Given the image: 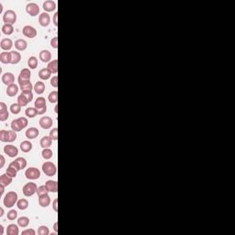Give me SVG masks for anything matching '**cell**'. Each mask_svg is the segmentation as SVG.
<instances>
[{"label": "cell", "mask_w": 235, "mask_h": 235, "mask_svg": "<svg viewBox=\"0 0 235 235\" xmlns=\"http://www.w3.org/2000/svg\"><path fill=\"white\" fill-rule=\"evenodd\" d=\"M4 205L6 208H12L18 202V194L14 191H9L4 198Z\"/></svg>", "instance_id": "6da1fadb"}, {"label": "cell", "mask_w": 235, "mask_h": 235, "mask_svg": "<svg viewBox=\"0 0 235 235\" xmlns=\"http://www.w3.org/2000/svg\"><path fill=\"white\" fill-rule=\"evenodd\" d=\"M28 126V120L26 118H19L17 120H13L11 122V129L14 131H20L25 129Z\"/></svg>", "instance_id": "7a4b0ae2"}, {"label": "cell", "mask_w": 235, "mask_h": 235, "mask_svg": "<svg viewBox=\"0 0 235 235\" xmlns=\"http://www.w3.org/2000/svg\"><path fill=\"white\" fill-rule=\"evenodd\" d=\"M34 106H35V108H36V111H37L38 115H42L47 111L46 101H45V98H42V97H40L35 100Z\"/></svg>", "instance_id": "3957f363"}, {"label": "cell", "mask_w": 235, "mask_h": 235, "mask_svg": "<svg viewBox=\"0 0 235 235\" xmlns=\"http://www.w3.org/2000/svg\"><path fill=\"white\" fill-rule=\"evenodd\" d=\"M33 99V94L31 91L22 92L18 98V103L21 107H25Z\"/></svg>", "instance_id": "277c9868"}, {"label": "cell", "mask_w": 235, "mask_h": 235, "mask_svg": "<svg viewBox=\"0 0 235 235\" xmlns=\"http://www.w3.org/2000/svg\"><path fill=\"white\" fill-rule=\"evenodd\" d=\"M42 171L48 176H53L57 173L56 165L52 162H45L42 164Z\"/></svg>", "instance_id": "5b68a950"}, {"label": "cell", "mask_w": 235, "mask_h": 235, "mask_svg": "<svg viewBox=\"0 0 235 235\" xmlns=\"http://www.w3.org/2000/svg\"><path fill=\"white\" fill-rule=\"evenodd\" d=\"M3 21L5 24L13 25L17 21V14L13 10H7L3 15Z\"/></svg>", "instance_id": "8992f818"}, {"label": "cell", "mask_w": 235, "mask_h": 235, "mask_svg": "<svg viewBox=\"0 0 235 235\" xmlns=\"http://www.w3.org/2000/svg\"><path fill=\"white\" fill-rule=\"evenodd\" d=\"M37 190H38V186L37 185L33 182L31 183H28L26 184L24 186H23V194L26 196V197H31L33 196L35 193H37Z\"/></svg>", "instance_id": "52a82bcc"}, {"label": "cell", "mask_w": 235, "mask_h": 235, "mask_svg": "<svg viewBox=\"0 0 235 235\" xmlns=\"http://www.w3.org/2000/svg\"><path fill=\"white\" fill-rule=\"evenodd\" d=\"M25 176L28 179H31V180H36L39 179L41 176V172L39 169L35 168V167H29L28 169H27L25 172Z\"/></svg>", "instance_id": "ba28073f"}, {"label": "cell", "mask_w": 235, "mask_h": 235, "mask_svg": "<svg viewBox=\"0 0 235 235\" xmlns=\"http://www.w3.org/2000/svg\"><path fill=\"white\" fill-rule=\"evenodd\" d=\"M9 166H12V167L16 168L18 171L22 170V169H24L27 166V160L25 158H23V157H19L15 161L11 162L10 164H9Z\"/></svg>", "instance_id": "9c48e42d"}, {"label": "cell", "mask_w": 235, "mask_h": 235, "mask_svg": "<svg viewBox=\"0 0 235 235\" xmlns=\"http://www.w3.org/2000/svg\"><path fill=\"white\" fill-rule=\"evenodd\" d=\"M26 12L31 17H36L40 13L39 5L36 3H28L26 6Z\"/></svg>", "instance_id": "30bf717a"}, {"label": "cell", "mask_w": 235, "mask_h": 235, "mask_svg": "<svg viewBox=\"0 0 235 235\" xmlns=\"http://www.w3.org/2000/svg\"><path fill=\"white\" fill-rule=\"evenodd\" d=\"M4 153L6 154H7V156L14 158L19 154V150L16 146L9 144V145H6L4 147Z\"/></svg>", "instance_id": "8fae6325"}, {"label": "cell", "mask_w": 235, "mask_h": 235, "mask_svg": "<svg viewBox=\"0 0 235 235\" xmlns=\"http://www.w3.org/2000/svg\"><path fill=\"white\" fill-rule=\"evenodd\" d=\"M39 23L41 27H47L51 23V17L47 12H43L39 16Z\"/></svg>", "instance_id": "7c38bea8"}, {"label": "cell", "mask_w": 235, "mask_h": 235, "mask_svg": "<svg viewBox=\"0 0 235 235\" xmlns=\"http://www.w3.org/2000/svg\"><path fill=\"white\" fill-rule=\"evenodd\" d=\"M22 32H23V35L25 37L29 38V39H32V38L37 36V30L33 27L29 26V25H27V26L24 27L23 29H22Z\"/></svg>", "instance_id": "4fadbf2b"}, {"label": "cell", "mask_w": 235, "mask_h": 235, "mask_svg": "<svg viewBox=\"0 0 235 235\" xmlns=\"http://www.w3.org/2000/svg\"><path fill=\"white\" fill-rule=\"evenodd\" d=\"M39 123H40V126L43 130H48L52 126V120L50 117L45 116V117H42V118L40 119Z\"/></svg>", "instance_id": "5bb4252c"}, {"label": "cell", "mask_w": 235, "mask_h": 235, "mask_svg": "<svg viewBox=\"0 0 235 235\" xmlns=\"http://www.w3.org/2000/svg\"><path fill=\"white\" fill-rule=\"evenodd\" d=\"M20 87L22 92H27V91H31L34 87L30 82V80H18Z\"/></svg>", "instance_id": "9a60e30c"}, {"label": "cell", "mask_w": 235, "mask_h": 235, "mask_svg": "<svg viewBox=\"0 0 235 235\" xmlns=\"http://www.w3.org/2000/svg\"><path fill=\"white\" fill-rule=\"evenodd\" d=\"M8 111L7 105L3 102H0V121H6L8 119Z\"/></svg>", "instance_id": "2e32d148"}, {"label": "cell", "mask_w": 235, "mask_h": 235, "mask_svg": "<svg viewBox=\"0 0 235 235\" xmlns=\"http://www.w3.org/2000/svg\"><path fill=\"white\" fill-rule=\"evenodd\" d=\"M1 80L3 82V84L7 85H12L14 84L15 82V76L12 73H5L2 77H1Z\"/></svg>", "instance_id": "e0dca14e"}, {"label": "cell", "mask_w": 235, "mask_h": 235, "mask_svg": "<svg viewBox=\"0 0 235 235\" xmlns=\"http://www.w3.org/2000/svg\"><path fill=\"white\" fill-rule=\"evenodd\" d=\"M39 204L42 208H46L51 204V198L48 194H44L41 196H39Z\"/></svg>", "instance_id": "ac0fdd59"}, {"label": "cell", "mask_w": 235, "mask_h": 235, "mask_svg": "<svg viewBox=\"0 0 235 235\" xmlns=\"http://www.w3.org/2000/svg\"><path fill=\"white\" fill-rule=\"evenodd\" d=\"M39 134H40V131L35 127H31V128L28 129L26 131V133H25L26 137L28 139H29V140L36 139L39 136Z\"/></svg>", "instance_id": "d6986e66"}, {"label": "cell", "mask_w": 235, "mask_h": 235, "mask_svg": "<svg viewBox=\"0 0 235 235\" xmlns=\"http://www.w3.org/2000/svg\"><path fill=\"white\" fill-rule=\"evenodd\" d=\"M12 46H13V41L10 39H8V38L3 39L1 41V42H0V47L4 51H9V50H11Z\"/></svg>", "instance_id": "ffe728a7"}, {"label": "cell", "mask_w": 235, "mask_h": 235, "mask_svg": "<svg viewBox=\"0 0 235 235\" xmlns=\"http://www.w3.org/2000/svg\"><path fill=\"white\" fill-rule=\"evenodd\" d=\"M42 7L46 12H52L56 9V3L52 0H47L43 3Z\"/></svg>", "instance_id": "44dd1931"}, {"label": "cell", "mask_w": 235, "mask_h": 235, "mask_svg": "<svg viewBox=\"0 0 235 235\" xmlns=\"http://www.w3.org/2000/svg\"><path fill=\"white\" fill-rule=\"evenodd\" d=\"M40 59L43 63H50L52 60V53L48 50H43L40 52Z\"/></svg>", "instance_id": "7402d4cb"}, {"label": "cell", "mask_w": 235, "mask_h": 235, "mask_svg": "<svg viewBox=\"0 0 235 235\" xmlns=\"http://www.w3.org/2000/svg\"><path fill=\"white\" fill-rule=\"evenodd\" d=\"M45 186L48 189L49 192H52V193H56L58 191V183L56 181L53 180H48L45 183Z\"/></svg>", "instance_id": "603a6c76"}, {"label": "cell", "mask_w": 235, "mask_h": 235, "mask_svg": "<svg viewBox=\"0 0 235 235\" xmlns=\"http://www.w3.org/2000/svg\"><path fill=\"white\" fill-rule=\"evenodd\" d=\"M19 92V86L15 84H12V85H7V94L8 97H15Z\"/></svg>", "instance_id": "cb8c5ba5"}, {"label": "cell", "mask_w": 235, "mask_h": 235, "mask_svg": "<svg viewBox=\"0 0 235 235\" xmlns=\"http://www.w3.org/2000/svg\"><path fill=\"white\" fill-rule=\"evenodd\" d=\"M28 47V43L25 40H22V39H20V40H17L15 41V48L18 50V51H25Z\"/></svg>", "instance_id": "d4e9b609"}, {"label": "cell", "mask_w": 235, "mask_h": 235, "mask_svg": "<svg viewBox=\"0 0 235 235\" xmlns=\"http://www.w3.org/2000/svg\"><path fill=\"white\" fill-rule=\"evenodd\" d=\"M45 88H46V86H45V84L43 83V82H41V81H38L36 84H35V85H34V91H35V93L36 94H38V95H41L44 91H45Z\"/></svg>", "instance_id": "484cf974"}, {"label": "cell", "mask_w": 235, "mask_h": 235, "mask_svg": "<svg viewBox=\"0 0 235 235\" xmlns=\"http://www.w3.org/2000/svg\"><path fill=\"white\" fill-rule=\"evenodd\" d=\"M0 62L5 64L11 63V54L10 52H3L0 54Z\"/></svg>", "instance_id": "4316f807"}, {"label": "cell", "mask_w": 235, "mask_h": 235, "mask_svg": "<svg viewBox=\"0 0 235 235\" xmlns=\"http://www.w3.org/2000/svg\"><path fill=\"white\" fill-rule=\"evenodd\" d=\"M40 143H41V146L43 149H45V148H49V147H51V146H52V139L50 137V136H44V137H42V138H41V140Z\"/></svg>", "instance_id": "83f0119b"}, {"label": "cell", "mask_w": 235, "mask_h": 235, "mask_svg": "<svg viewBox=\"0 0 235 235\" xmlns=\"http://www.w3.org/2000/svg\"><path fill=\"white\" fill-rule=\"evenodd\" d=\"M47 69L52 74H56L58 72V61L57 60H52V61H51L48 63V65H47Z\"/></svg>", "instance_id": "f1b7e54d"}, {"label": "cell", "mask_w": 235, "mask_h": 235, "mask_svg": "<svg viewBox=\"0 0 235 235\" xmlns=\"http://www.w3.org/2000/svg\"><path fill=\"white\" fill-rule=\"evenodd\" d=\"M11 64H17L20 62L21 60V55L19 52H15V51H11Z\"/></svg>", "instance_id": "f546056e"}, {"label": "cell", "mask_w": 235, "mask_h": 235, "mask_svg": "<svg viewBox=\"0 0 235 235\" xmlns=\"http://www.w3.org/2000/svg\"><path fill=\"white\" fill-rule=\"evenodd\" d=\"M11 183H12V177L11 176H9L7 174L1 175V176H0V184L1 185H3L5 186H7Z\"/></svg>", "instance_id": "4dcf8cb0"}, {"label": "cell", "mask_w": 235, "mask_h": 235, "mask_svg": "<svg viewBox=\"0 0 235 235\" xmlns=\"http://www.w3.org/2000/svg\"><path fill=\"white\" fill-rule=\"evenodd\" d=\"M32 149V143L29 141H23L20 143V150L23 153H28Z\"/></svg>", "instance_id": "1f68e13d"}, {"label": "cell", "mask_w": 235, "mask_h": 235, "mask_svg": "<svg viewBox=\"0 0 235 235\" xmlns=\"http://www.w3.org/2000/svg\"><path fill=\"white\" fill-rule=\"evenodd\" d=\"M30 76H31V73H30L29 69L24 68L21 70L18 80H30Z\"/></svg>", "instance_id": "d6a6232c"}, {"label": "cell", "mask_w": 235, "mask_h": 235, "mask_svg": "<svg viewBox=\"0 0 235 235\" xmlns=\"http://www.w3.org/2000/svg\"><path fill=\"white\" fill-rule=\"evenodd\" d=\"M51 75H52V73L47 68H43V69L40 70V72H39V77L41 80H44V81L50 78Z\"/></svg>", "instance_id": "836d02e7"}, {"label": "cell", "mask_w": 235, "mask_h": 235, "mask_svg": "<svg viewBox=\"0 0 235 235\" xmlns=\"http://www.w3.org/2000/svg\"><path fill=\"white\" fill-rule=\"evenodd\" d=\"M7 235H18L19 234V227L16 224H9L7 229Z\"/></svg>", "instance_id": "e575fe53"}, {"label": "cell", "mask_w": 235, "mask_h": 235, "mask_svg": "<svg viewBox=\"0 0 235 235\" xmlns=\"http://www.w3.org/2000/svg\"><path fill=\"white\" fill-rule=\"evenodd\" d=\"M2 32L6 35H11L14 32V28L13 25L10 24H4L2 26Z\"/></svg>", "instance_id": "d590c367"}, {"label": "cell", "mask_w": 235, "mask_h": 235, "mask_svg": "<svg viewBox=\"0 0 235 235\" xmlns=\"http://www.w3.org/2000/svg\"><path fill=\"white\" fill-rule=\"evenodd\" d=\"M29 224V219L28 217H20L18 220V225L22 227V228H26Z\"/></svg>", "instance_id": "8d00e7d4"}, {"label": "cell", "mask_w": 235, "mask_h": 235, "mask_svg": "<svg viewBox=\"0 0 235 235\" xmlns=\"http://www.w3.org/2000/svg\"><path fill=\"white\" fill-rule=\"evenodd\" d=\"M28 65L30 69H35L38 66V60L35 56H31L28 60Z\"/></svg>", "instance_id": "74e56055"}, {"label": "cell", "mask_w": 235, "mask_h": 235, "mask_svg": "<svg viewBox=\"0 0 235 235\" xmlns=\"http://www.w3.org/2000/svg\"><path fill=\"white\" fill-rule=\"evenodd\" d=\"M17 206H18V208L20 209L24 210V209H28V201L27 199H25V198H21V199L18 200Z\"/></svg>", "instance_id": "f35d334b"}, {"label": "cell", "mask_w": 235, "mask_h": 235, "mask_svg": "<svg viewBox=\"0 0 235 235\" xmlns=\"http://www.w3.org/2000/svg\"><path fill=\"white\" fill-rule=\"evenodd\" d=\"M25 115H26L28 118L31 119V118H34L38 114H37V111H36L35 107H28L26 110H25Z\"/></svg>", "instance_id": "ab89813d"}, {"label": "cell", "mask_w": 235, "mask_h": 235, "mask_svg": "<svg viewBox=\"0 0 235 235\" xmlns=\"http://www.w3.org/2000/svg\"><path fill=\"white\" fill-rule=\"evenodd\" d=\"M48 99L50 101V103H57V100H58V92L57 91H52L49 94L48 96Z\"/></svg>", "instance_id": "60d3db41"}, {"label": "cell", "mask_w": 235, "mask_h": 235, "mask_svg": "<svg viewBox=\"0 0 235 235\" xmlns=\"http://www.w3.org/2000/svg\"><path fill=\"white\" fill-rule=\"evenodd\" d=\"M20 110H21V106L19 103H15V104H12L10 106V111H11V113H13L15 115L19 114L20 112Z\"/></svg>", "instance_id": "b9f144b4"}, {"label": "cell", "mask_w": 235, "mask_h": 235, "mask_svg": "<svg viewBox=\"0 0 235 235\" xmlns=\"http://www.w3.org/2000/svg\"><path fill=\"white\" fill-rule=\"evenodd\" d=\"M41 155L42 157L45 159V160H49V159H51L52 157V150H50L49 148H45V149H43V151H42V153H41Z\"/></svg>", "instance_id": "7bdbcfd3"}, {"label": "cell", "mask_w": 235, "mask_h": 235, "mask_svg": "<svg viewBox=\"0 0 235 235\" xmlns=\"http://www.w3.org/2000/svg\"><path fill=\"white\" fill-rule=\"evenodd\" d=\"M0 141L2 142L8 141V131H5V130L0 131Z\"/></svg>", "instance_id": "ee69618b"}, {"label": "cell", "mask_w": 235, "mask_h": 235, "mask_svg": "<svg viewBox=\"0 0 235 235\" xmlns=\"http://www.w3.org/2000/svg\"><path fill=\"white\" fill-rule=\"evenodd\" d=\"M7 220H16L17 217H18V212H17L15 209H11V210H9V211L7 212Z\"/></svg>", "instance_id": "f6af8a7d"}, {"label": "cell", "mask_w": 235, "mask_h": 235, "mask_svg": "<svg viewBox=\"0 0 235 235\" xmlns=\"http://www.w3.org/2000/svg\"><path fill=\"white\" fill-rule=\"evenodd\" d=\"M37 233L39 235H48L50 233V231L47 226H40Z\"/></svg>", "instance_id": "bcb514c9"}, {"label": "cell", "mask_w": 235, "mask_h": 235, "mask_svg": "<svg viewBox=\"0 0 235 235\" xmlns=\"http://www.w3.org/2000/svg\"><path fill=\"white\" fill-rule=\"evenodd\" d=\"M17 173H18V170L16 168L12 167V166H8V168L7 169V174L9 176H11L12 178H14V177L17 176Z\"/></svg>", "instance_id": "7dc6e473"}, {"label": "cell", "mask_w": 235, "mask_h": 235, "mask_svg": "<svg viewBox=\"0 0 235 235\" xmlns=\"http://www.w3.org/2000/svg\"><path fill=\"white\" fill-rule=\"evenodd\" d=\"M48 193H49V191H48V189L46 188V186H45V185H41V186H39V187H38V190H37V194H38V196H41V195L48 194Z\"/></svg>", "instance_id": "c3c4849f"}, {"label": "cell", "mask_w": 235, "mask_h": 235, "mask_svg": "<svg viewBox=\"0 0 235 235\" xmlns=\"http://www.w3.org/2000/svg\"><path fill=\"white\" fill-rule=\"evenodd\" d=\"M50 137L52 139V141H57L58 140V129L53 128L52 131H50Z\"/></svg>", "instance_id": "681fc988"}, {"label": "cell", "mask_w": 235, "mask_h": 235, "mask_svg": "<svg viewBox=\"0 0 235 235\" xmlns=\"http://www.w3.org/2000/svg\"><path fill=\"white\" fill-rule=\"evenodd\" d=\"M17 139V133L14 131H8V142H12Z\"/></svg>", "instance_id": "f907efd6"}, {"label": "cell", "mask_w": 235, "mask_h": 235, "mask_svg": "<svg viewBox=\"0 0 235 235\" xmlns=\"http://www.w3.org/2000/svg\"><path fill=\"white\" fill-rule=\"evenodd\" d=\"M51 46L54 49L58 48V38L57 37H54L51 40Z\"/></svg>", "instance_id": "816d5d0a"}, {"label": "cell", "mask_w": 235, "mask_h": 235, "mask_svg": "<svg viewBox=\"0 0 235 235\" xmlns=\"http://www.w3.org/2000/svg\"><path fill=\"white\" fill-rule=\"evenodd\" d=\"M36 232L33 229H28L22 232V235H35Z\"/></svg>", "instance_id": "f5cc1de1"}, {"label": "cell", "mask_w": 235, "mask_h": 235, "mask_svg": "<svg viewBox=\"0 0 235 235\" xmlns=\"http://www.w3.org/2000/svg\"><path fill=\"white\" fill-rule=\"evenodd\" d=\"M51 85L53 87H58V76H57L52 77V80H51Z\"/></svg>", "instance_id": "db71d44e"}, {"label": "cell", "mask_w": 235, "mask_h": 235, "mask_svg": "<svg viewBox=\"0 0 235 235\" xmlns=\"http://www.w3.org/2000/svg\"><path fill=\"white\" fill-rule=\"evenodd\" d=\"M0 159H1V163H0V168H3L4 165H5V163H6V160L3 155H0Z\"/></svg>", "instance_id": "11a10c76"}, {"label": "cell", "mask_w": 235, "mask_h": 235, "mask_svg": "<svg viewBox=\"0 0 235 235\" xmlns=\"http://www.w3.org/2000/svg\"><path fill=\"white\" fill-rule=\"evenodd\" d=\"M57 17H58V13L56 12V13L54 14V16H53V24H54L55 26H57V25H58V22H57Z\"/></svg>", "instance_id": "9f6ffc18"}, {"label": "cell", "mask_w": 235, "mask_h": 235, "mask_svg": "<svg viewBox=\"0 0 235 235\" xmlns=\"http://www.w3.org/2000/svg\"><path fill=\"white\" fill-rule=\"evenodd\" d=\"M57 202H58V199L56 198V199H54V201H53V209L57 212L58 211V208H57Z\"/></svg>", "instance_id": "6f0895ef"}, {"label": "cell", "mask_w": 235, "mask_h": 235, "mask_svg": "<svg viewBox=\"0 0 235 235\" xmlns=\"http://www.w3.org/2000/svg\"><path fill=\"white\" fill-rule=\"evenodd\" d=\"M0 189H1L0 196H3V194H4V192H5V185H3L0 184Z\"/></svg>", "instance_id": "680465c9"}, {"label": "cell", "mask_w": 235, "mask_h": 235, "mask_svg": "<svg viewBox=\"0 0 235 235\" xmlns=\"http://www.w3.org/2000/svg\"><path fill=\"white\" fill-rule=\"evenodd\" d=\"M57 225H58V223H57V222H55V223H54V227H53V229H54L55 233H58V228H57Z\"/></svg>", "instance_id": "91938a15"}, {"label": "cell", "mask_w": 235, "mask_h": 235, "mask_svg": "<svg viewBox=\"0 0 235 235\" xmlns=\"http://www.w3.org/2000/svg\"><path fill=\"white\" fill-rule=\"evenodd\" d=\"M3 233H4V227L0 225V235H3Z\"/></svg>", "instance_id": "94428289"}, {"label": "cell", "mask_w": 235, "mask_h": 235, "mask_svg": "<svg viewBox=\"0 0 235 235\" xmlns=\"http://www.w3.org/2000/svg\"><path fill=\"white\" fill-rule=\"evenodd\" d=\"M3 215H4V209L1 208V213H0V217H3Z\"/></svg>", "instance_id": "6125c7cd"}, {"label": "cell", "mask_w": 235, "mask_h": 235, "mask_svg": "<svg viewBox=\"0 0 235 235\" xmlns=\"http://www.w3.org/2000/svg\"><path fill=\"white\" fill-rule=\"evenodd\" d=\"M54 109H55V112L57 113V112H58V106H57V105L55 106V108H54Z\"/></svg>", "instance_id": "be15d7a7"}, {"label": "cell", "mask_w": 235, "mask_h": 235, "mask_svg": "<svg viewBox=\"0 0 235 235\" xmlns=\"http://www.w3.org/2000/svg\"><path fill=\"white\" fill-rule=\"evenodd\" d=\"M2 9H3V7H2V4H0V13L2 12Z\"/></svg>", "instance_id": "e7e4bbea"}]
</instances>
